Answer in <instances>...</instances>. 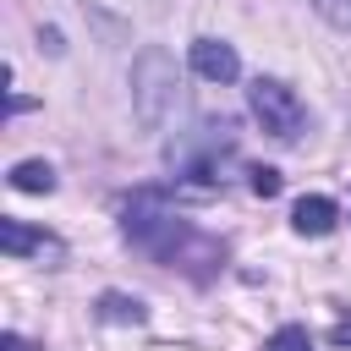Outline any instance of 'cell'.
Wrapping results in <instances>:
<instances>
[{
    "mask_svg": "<svg viewBox=\"0 0 351 351\" xmlns=\"http://www.w3.org/2000/svg\"><path fill=\"white\" fill-rule=\"evenodd\" d=\"M121 230H126L132 247H143L148 258H159V263H170V269H186L192 280H214V269L225 263V247H219L214 236H203L192 219L170 214V208L159 203V192H137V197L126 203Z\"/></svg>",
    "mask_w": 351,
    "mask_h": 351,
    "instance_id": "cell-1",
    "label": "cell"
},
{
    "mask_svg": "<svg viewBox=\"0 0 351 351\" xmlns=\"http://www.w3.org/2000/svg\"><path fill=\"white\" fill-rule=\"evenodd\" d=\"M176 104H181L176 55L159 49V44L137 49V60H132V110H137V121L148 132H165V121L176 115Z\"/></svg>",
    "mask_w": 351,
    "mask_h": 351,
    "instance_id": "cell-2",
    "label": "cell"
},
{
    "mask_svg": "<svg viewBox=\"0 0 351 351\" xmlns=\"http://www.w3.org/2000/svg\"><path fill=\"white\" fill-rule=\"evenodd\" d=\"M247 110H252V121H258L274 143H296L302 126H307V104H302L296 88L280 82V77H258V82L247 88Z\"/></svg>",
    "mask_w": 351,
    "mask_h": 351,
    "instance_id": "cell-3",
    "label": "cell"
},
{
    "mask_svg": "<svg viewBox=\"0 0 351 351\" xmlns=\"http://www.w3.org/2000/svg\"><path fill=\"white\" fill-rule=\"evenodd\" d=\"M192 71L203 82H236L241 77V55L225 38H192Z\"/></svg>",
    "mask_w": 351,
    "mask_h": 351,
    "instance_id": "cell-4",
    "label": "cell"
},
{
    "mask_svg": "<svg viewBox=\"0 0 351 351\" xmlns=\"http://www.w3.org/2000/svg\"><path fill=\"white\" fill-rule=\"evenodd\" d=\"M291 225H296V236H329V230L340 225V203L324 197V192H307V197H296Z\"/></svg>",
    "mask_w": 351,
    "mask_h": 351,
    "instance_id": "cell-5",
    "label": "cell"
},
{
    "mask_svg": "<svg viewBox=\"0 0 351 351\" xmlns=\"http://www.w3.org/2000/svg\"><path fill=\"white\" fill-rule=\"evenodd\" d=\"M0 252H11V258H27V252H60V241L44 236V230H33V225H22V219H0Z\"/></svg>",
    "mask_w": 351,
    "mask_h": 351,
    "instance_id": "cell-6",
    "label": "cell"
},
{
    "mask_svg": "<svg viewBox=\"0 0 351 351\" xmlns=\"http://www.w3.org/2000/svg\"><path fill=\"white\" fill-rule=\"evenodd\" d=\"M99 318H104V324H143L148 307H143L137 296H126V291H104V296H99Z\"/></svg>",
    "mask_w": 351,
    "mask_h": 351,
    "instance_id": "cell-7",
    "label": "cell"
},
{
    "mask_svg": "<svg viewBox=\"0 0 351 351\" xmlns=\"http://www.w3.org/2000/svg\"><path fill=\"white\" fill-rule=\"evenodd\" d=\"M11 186L16 192H55V170L44 159H22V165H11Z\"/></svg>",
    "mask_w": 351,
    "mask_h": 351,
    "instance_id": "cell-8",
    "label": "cell"
},
{
    "mask_svg": "<svg viewBox=\"0 0 351 351\" xmlns=\"http://www.w3.org/2000/svg\"><path fill=\"white\" fill-rule=\"evenodd\" d=\"M269 351H313V335L302 324H285V329L269 335Z\"/></svg>",
    "mask_w": 351,
    "mask_h": 351,
    "instance_id": "cell-9",
    "label": "cell"
},
{
    "mask_svg": "<svg viewBox=\"0 0 351 351\" xmlns=\"http://www.w3.org/2000/svg\"><path fill=\"white\" fill-rule=\"evenodd\" d=\"M313 11L329 22V27H340V33H351V0H313Z\"/></svg>",
    "mask_w": 351,
    "mask_h": 351,
    "instance_id": "cell-10",
    "label": "cell"
},
{
    "mask_svg": "<svg viewBox=\"0 0 351 351\" xmlns=\"http://www.w3.org/2000/svg\"><path fill=\"white\" fill-rule=\"evenodd\" d=\"M252 192H258V197H274V192H280V170L258 165V170H252Z\"/></svg>",
    "mask_w": 351,
    "mask_h": 351,
    "instance_id": "cell-11",
    "label": "cell"
},
{
    "mask_svg": "<svg viewBox=\"0 0 351 351\" xmlns=\"http://www.w3.org/2000/svg\"><path fill=\"white\" fill-rule=\"evenodd\" d=\"M0 351H44V346H33V340H22V335H0Z\"/></svg>",
    "mask_w": 351,
    "mask_h": 351,
    "instance_id": "cell-12",
    "label": "cell"
},
{
    "mask_svg": "<svg viewBox=\"0 0 351 351\" xmlns=\"http://www.w3.org/2000/svg\"><path fill=\"white\" fill-rule=\"evenodd\" d=\"M38 38H44V49H49V55H60V49H66V44H60V33H55V27H44V33H38Z\"/></svg>",
    "mask_w": 351,
    "mask_h": 351,
    "instance_id": "cell-13",
    "label": "cell"
},
{
    "mask_svg": "<svg viewBox=\"0 0 351 351\" xmlns=\"http://www.w3.org/2000/svg\"><path fill=\"white\" fill-rule=\"evenodd\" d=\"M335 340H351V324H335Z\"/></svg>",
    "mask_w": 351,
    "mask_h": 351,
    "instance_id": "cell-14",
    "label": "cell"
},
{
    "mask_svg": "<svg viewBox=\"0 0 351 351\" xmlns=\"http://www.w3.org/2000/svg\"><path fill=\"white\" fill-rule=\"evenodd\" d=\"M346 214H351V192H346Z\"/></svg>",
    "mask_w": 351,
    "mask_h": 351,
    "instance_id": "cell-15",
    "label": "cell"
}]
</instances>
